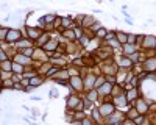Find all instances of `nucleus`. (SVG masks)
Returning a JSON list of instances; mask_svg holds the SVG:
<instances>
[{"label": "nucleus", "instance_id": "19", "mask_svg": "<svg viewBox=\"0 0 156 125\" xmlns=\"http://www.w3.org/2000/svg\"><path fill=\"white\" fill-rule=\"evenodd\" d=\"M122 120H123V119L119 117V116H114V117L109 116V117H108V122H109V123H119V122H122Z\"/></svg>", "mask_w": 156, "mask_h": 125}, {"label": "nucleus", "instance_id": "12", "mask_svg": "<svg viewBox=\"0 0 156 125\" xmlns=\"http://www.w3.org/2000/svg\"><path fill=\"white\" fill-rule=\"evenodd\" d=\"M27 31H28V36L31 38V39H39V38H41V33H39L37 30H33V28H28Z\"/></svg>", "mask_w": 156, "mask_h": 125}, {"label": "nucleus", "instance_id": "16", "mask_svg": "<svg viewBox=\"0 0 156 125\" xmlns=\"http://www.w3.org/2000/svg\"><path fill=\"white\" fill-rule=\"evenodd\" d=\"M139 114H140V112H139V111H137V108L134 106L133 109H129V112H128V117H131V119L134 120V119H136V117H137Z\"/></svg>", "mask_w": 156, "mask_h": 125}, {"label": "nucleus", "instance_id": "36", "mask_svg": "<svg viewBox=\"0 0 156 125\" xmlns=\"http://www.w3.org/2000/svg\"><path fill=\"white\" fill-rule=\"evenodd\" d=\"M6 59V55H5V52H2V61H5Z\"/></svg>", "mask_w": 156, "mask_h": 125}, {"label": "nucleus", "instance_id": "9", "mask_svg": "<svg viewBox=\"0 0 156 125\" xmlns=\"http://www.w3.org/2000/svg\"><path fill=\"white\" fill-rule=\"evenodd\" d=\"M123 53L125 55H131V53H134V52H137L136 50V47H134V44H129V42H126V44H123Z\"/></svg>", "mask_w": 156, "mask_h": 125}, {"label": "nucleus", "instance_id": "33", "mask_svg": "<svg viewBox=\"0 0 156 125\" xmlns=\"http://www.w3.org/2000/svg\"><path fill=\"white\" fill-rule=\"evenodd\" d=\"M31 100H33V102H41L42 98H41V97H37V95H33V97H31Z\"/></svg>", "mask_w": 156, "mask_h": 125}, {"label": "nucleus", "instance_id": "22", "mask_svg": "<svg viewBox=\"0 0 156 125\" xmlns=\"http://www.w3.org/2000/svg\"><path fill=\"white\" fill-rule=\"evenodd\" d=\"M106 34H108V31H106L105 28H100V30L97 31V36H100V38H106Z\"/></svg>", "mask_w": 156, "mask_h": 125}, {"label": "nucleus", "instance_id": "5", "mask_svg": "<svg viewBox=\"0 0 156 125\" xmlns=\"http://www.w3.org/2000/svg\"><path fill=\"white\" fill-rule=\"evenodd\" d=\"M120 67H123V69H129L133 66V59L131 58H128V55H123L122 58H120Z\"/></svg>", "mask_w": 156, "mask_h": 125}, {"label": "nucleus", "instance_id": "29", "mask_svg": "<svg viewBox=\"0 0 156 125\" xmlns=\"http://www.w3.org/2000/svg\"><path fill=\"white\" fill-rule=\"evenodd\" d=\"M12 69H14L16 72H22V70H23V67H22L20 62H19V64H12Z\"/></svg>", "mask_w": 156, "mask_h": 125}, {"label": "nucleus", "instance_id": "11", "mask_svg": "<svg viewBox=\"0 0 156 125\" xmlns=\"http://www.w3.org/2000/svg\"><path fill=\"white\" fill-rule=\"evenodd\" d=\"M126 103H128L126 95H119V97H115V102H114L115 106H125Z\"/></svg>", "mask_w": 156, "mask_h": 125}, {"label": "nucleus", "instance_id": "17", "mask_svg": "<svg viewBox=\"0 0 156 125\" xmlns=\"http://www.w3.org/2000/svg\"><path fill=\"white\" fill-rule=\"evenodd\" d=\"M76 103H78V97H69L67 98V108H70V106L73 108Z\"/></svg>", "mask_w": 156, "mask_h": 125}, {"label": "nucleus", "instance_id": "26", "mask_svg": "<svg viewBox=\"0 0 156 125\" xmlns=\"http://www.w3.org/2000/svg\"><path fill=\"white\" fill-rule=\"evenodd\" d=\"M100 28H101V23H100V22H94V23H92V30H94V31H98Z\"/></svg>", "mask_w": 156, "mask_h": 125}, {"label": "nucleus", "instance_id": "21", "mask_svg": "<svg viewBox=\"0 0 156 125\" xmlns=\"http://www.w3.org/2000/svg\"><path fill=\"white\" fill-rule=\"evenodd\" d=\"M136 38H137L136 34H128V42L129 44H136V41H137Z\"/></svg>", "mask_w": 156, "mask_h": 125}, {"label": "nucleus", "instance_id": "7", "mask_svg": "<svg viewBox=\"0 0 156 125\" xmlns=\"http://www.w3.org/2000/svg\"><path fill=\"white\" fill-rule=\"evenodd\" d=\"M125 95H126V100H128V102H134V100L137 98V95H139V92H137L136 88H131V89L126 91Z\"/></svg>", "mask_w": 156, "mask_h": 125}, {"label": "nucleus", "instance_id": "34", "mask_svg": "<svg viewBox=\"0 0 156 125\" xmlns=\"http://www.w3.org/2000/svg\"><path fill=\"white\" fill-rule=\"evenodd\" d=\"M106 80H108V81H109V83H112V84H114V83H115V77H114V75H112V77H108V78H106Z\"/></svg>", "mask_w": 156, "mask_h": 125}, {"label": "nucleus", "instance_id": "24", "mask_svg": "<svg viewBox=\"0 0 156 125\" xmlns=\"http://www.w3.org/2000/svg\"><path fill=\"white\" fill-rule=\"evenodd\" d=\"M64 36H66L67 39H75V33L73 31H64Z\"/></svg>", "mask_w": 156, "mask_h": 125}, {"label": "nucleus", "instance_id": "23", "mask_svg": "<svg viewBox=\"0 0 156 125\" xmlns=\"http://www.w3.org/2000/svg\"><path fill=\"white\" fill-rule=\"evenodd\" d=\"M97 94H98V91H97V89H92V91L89 92V98H90V100H95V98H97Z\"/></svg>", "mask_w": 156, "mask_h": 125}, {"label": "nucleus", "instance_id": "31", "mask_svg": "<svg viewBox=\"0 0 156 125\" xmlns=\"http://www.w3.org/2000/svg\"><path fill=\"white\" fill-rule=\"evenodd\" d=\"M3 84H5V88H8V86H9V88H14V84H12V81H11V80L8 81L6 78H5V83H3Z\"/></svg>", "mask_w": 156, "mask_h": 125}, {"label": "nucleus", "instance_id": "4", "mask_svg": "<svg viewBox=\"0 0 156 125\" xmlns=\"http://www.w3.org/2000/svg\"><path fill=\"white\" fill-rule=\"evenodd\" d=\"M144 47L145 48H154L156 47V36H144Z\"/></svg>", "mask_w": 156, "mask_h": 125}, {"label": "nucleus", "instance_id": "8", "mask_svg": "<svg viewBox=\"0 0 156 125\" xmlns=\"http://www.w3.org/2000/svg\"><path fill=\"white\" fill-rule=\"evenodd\" d=\"M112 91V83H103L101 86H100V89H98V92H101V94H109Z\"/></svg>", "mask_w": 156, "mask_h": 125}, {"label": "nucleus", "instance_id": "1", "mask_svg": "<svg viewBox=\"0 0 156 125\" xmlns=\"http://www.w3.org/2000/svg\"><path fill=\"white\" fill-rule=\"evenodd\" d=\"M100 114L101 116H112L115 114V105L114 103H109V102H105L101 106H100Z\"/></svg>", "mask_w": 156, "mask_h": 125}, {"label": "nucleus", "instance_id": "15", "mask_svg": "<svg viewBox=\"0 0 156 125\" xmlns=\"http://www.w3.org/2000/svg\"><path fill=\"white\" fill-rule=\"evenodd\" d=\"M12 69V62L11 61H2V70H6V72H9Z\"/></svg>", "mask_w": 156, "mask_h": 125}, {"label": "nucleus", "instance_id": "10", "mask_svg": "<svg viewBox=\"0 0 156 125\" xmlns=\"http://www.w3.org/2000/svg\"><path fill=\"white\" fill-rule=\"evenodd\" d=\"M115 38L122 44H126L128 42V33H125V31H115Z\"/></svg>", "mask_w": 156, "mask_h": 125}, {"label": "nucleus", "instance_id": "18", "mask_svg": "<svg viewBox=\"0 0 156 125\" xmlns=\"http://www.w3.org/2000/svg\"><path fill=\"white\" fill-rule=\"evenodd\" d=\"M41 83H42V78H41V77H36V75L30 80V84H31V86H39Z\"/></svg>", "mask_w": 156, "mask_h": 125}, {"label": "nucleus", "instance_id": "14", "mask_svg": "<svg viewBox=\"0 0 156 125\" xmlns=\"http://www.w3.org/2000/svg\"><path fill=\"white\" fill-rule=\"evenodd\" d=\"M16 59H17V62H20V64H27V62H30V58L27 55H17Z\"/></svg>", "mask_w": 156, "mask_h": 125}, {"label": "nucleus", "instance_id": "2", "mask_svg": "<svg viewBox=\"0 0 156 125\" xmlns=\"http://www.w3.org/2000/svg\"><path fill=\"white\" fill-rule=\"evenodd\" d=\"M134 106L137 108V111L140 112V114H147V111L150 109L148 105H147V102H145V100H142V98H137L136 100V105Z\"/></svg>", "mask_w": 156, "mask_h": 125}, {"label": "nucleus", "instance_id": "25", "mask_svg": "<svg viewBox=\"0 0 156 125\" xmlns=\"http://www.w3.org/2000/svg\"><path fill=\"white\" fill-rule=\"evenodd\" d=\"M22 53H23V55H27V56H30V55L33 53V48L27 47V48H23V50H22Z\"/></svg>", "mask_w": 156, "mask_h": 125}, {"label": "nucleus", "instance_id": "37", "mask_svg": "<svg viewBox=\"0 0 156 125\" xmlns=\"http://www.w3.org/2000/svg\"><path fill=\"white\" fill-rule=\"evenodd\" d=\"M109 2H114V0H109Z\"/></svg>", "mask_w": 156, "mask_h": 125}, {"label": "nucleus", "instance_id": "27", "mask_svg": "<svg viewBox=\"0 0 156 125\" xmlns=\"http://www.w3.org/2000/svg\"><path fill=\"white\" fill-rule=\"evenodd\" d=\"M114 38H115V31H108V34H106L105 39L109 41V39H114Z\"/></svg>", "mask_w": 156, "mask_h": 125}, {"label": "nucleus", "instance_id": "35", "mask_svg": "<svg viewBox=\"0 0 156 125\" xmlns=\"http://www.w3.org/2000/svg\"><path fill=\"white\" fill-rule=\"evenodd\" d=\"M14 89H17V91H20V89H22V84H19V83H16V84H14Z\"/></svg>", "mask_w": 156, "mask_h": 125}, {"label": "nucleus", "instance_id": "28", "mask_svg": "<svg viewBox=\"0 0 156 125\" xmlns=\"http://www.w3.org/2000/svg\"><path fill=\"white\" fill-rule=\"evenodd\" d=\"M80 42H81V45H87V44H89V38L83 34V36H81V41H80Z\"/></svg>", "mask_w": 156, "mask_h": 125}, {"label": "nucleus", "instance_id": "20", "mask_svg": "<svg viewBox=\"0 0 156 125\" xmlns=\"http://www.w3.org/2000/svg\"><path fill=\"white\" fill-rule=\"evenodd\" d=\"M62 23H64V27H66V28H70V27H73V23L70 22V17H66V19L62 20Z\"/></svg>", "mask_w": 156, "mask_h": 125}, {"label": "nucleus", "instance_id": "13", "mask_svg": "<svg viewBox=\"0 0 156 125\" xmlns=\"http://www.w3.org/2000/svg\"><path fill=\"white\" fill-rule=\"evenodd\" d=\"M70 83L75 86V89H76V91H80V89H81V80L78 78V77H72Z\"/></svg>", "mask_w": 156, "mask_h": 125}, {"label": "nucleus", "instance_id": "30", "mask_svg": "<svg viewBox=\"0 0 156 125\" xmlns=\"http://www.w3.org/2000/svg\"><path fill=\"white\" fill-rule=\"evenodd\" d=\"M103 81H105V78H103V77H100L98 80H95V88H100L103 84Z\"/></svg>", "mask_w": 156, "mask_h": 125}, {"label": "nucleus", "instance_id": "3", "mask_svg": "<svg viewBox=\"0 0 156 125\" xmlns=\"http://www.w3.org/2000/svg\"><path fill=\"white\" fill-rule=\"evenodd\" d=\"M144 69L147 72H153L156 69V56H151V58H147L144 61Z\"/></svg>", "mask_w": 156, "mask_h": 125}, {"label": "nucleus", "instance_id": "32", "mask_svg": "<svg viewBox=\"0 0 156 125\" xmlns=\"http://www.w3.org/2000/svg\"><path fill=\"white\" fill-rule=\"evenodd\" d=\"M56 47V42H48V44H45V48H55Z\"/></svg>", "mask_w": 156, "mask_h": 125}, {"label": "nucleus", "instance_id": "6", "mask_svg": "<svg viewBox=\"0 0 156 125\" xmlns=\"http://www.w3.org/2000/svg\"><path fill=\"white\" fill-rule=\"evenodd\" d=\"M20 36H22V34H20L19 30H9V31H8V36H6V39H8L9 42H14V41L19 39Z\"/></svg>", "mask_w": 156, "mask_h": 125}]
</instances>
